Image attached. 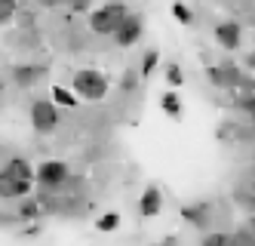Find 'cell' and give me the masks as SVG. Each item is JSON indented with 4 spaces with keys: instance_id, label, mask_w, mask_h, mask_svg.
<instances>
[{
    "instance_id": "cell-9",
    "label": "cell",
    "mask_w": 255,
    "mask_h": 246,
    "mask_svg": "<svg viewBox=\"0 0 255 246\" xmlns=\"http://www.w3.org/2000/svg\"><path fill=\"white\" fill-rule=\"evenodd\" d=\"M160 210H163V194H160V188H157V185L144 188V194L138 197V213H141L144 219H154V216H160Z\"/></svg>"
},
{
    "instance_id": "cell-10",
    "label": "cell",
    "mask_w": 255,
    "mask_h": 246,
    "mask_svg": "<svg viewBox=\"0 0 255 246\" xmlns=\"http://www.w3.org/2000/svg\"><path fill=\"white\" fill-rule=\"evenodd\" d=\"M43 74H46L43 65H19V68L12 71V80L19 83V86H34V83L43 77Z\"/></svg>"
},
{
    "instance_id": "cell-23",
    "label": "cell",
    "mask_w": 255,
    "mask_h": 246,
    "mask_svg": "<svg viewBox=\"0 0 255 246\" xmlns=\"http://www.w3.org/2000/svg\"><path fill=\"white\" fill-rule=\"evenodd\" d=\"M120 86H123V89H135V77H132V71H126V74H123Z\"/></svg>"
},
{
    "instance_id": "cell-22",
    "label": "cell",
    "mask_w": 255,
    "mask_h": 246,
    "mask_svg": "<svg viewBox=\"0 0 255 246\" xmlns=\"http://www.w3.org/2000/svg\"><path fill=\"white\" fill-rule=\"evenodd\" d=\"M65 3H71V9H74V12H83V9L93 6V0H65Z\"/></svg>"
},
{
    "instance_id": "cell-17",
    "label": "cell",
    "mask_w": 255,
    "mask_h": 246,
    "mask_svg": "<svg viewBox=\"0 0 255 246\" xmlns=\"http://www.w3.org/2000/svg\"><path fill=\"white\" fill-rule=\"evenodd\" d=\"M228 240H231V234L218 231V234H209V237H203V243H200V246H228Z\"/></svg>"
},
{
    "instance_id": "cell-26",
    "label": "cell",
    "mask_w": 255,
    "mask_h": 246,
    "mask_svg": "<svg viewBox=\"0 0 255 246\" xmlns=\"http://www.w3.org/2000/svg\"><path fill=\"white\" fill-rule=\"evenodd\" d=\"M0 92H3V77H0Z\"/></svg>"
},
{
    "instance_id": "cell-15",
    "label": "cell",
    "mask_w": 255,
    "mask_h": 246,
    "mask_svg": "<svg viewBox=\"0 0 255 246\" xmlns=\"http://www.w3.org/2000/svg\"><path fill=\"white\" fill-rule=\"evenodd\" d=\"M117 225H120V216H117V213H105V216L96 222V228H99V231H114Z\"/></svg>"
},
{
    "instance_id": "cell-8",
    "label": "cell",
    "mask_w": 255,
    "mask_h": 246,
    "mask_svg": "<svg viewBox=\"0 0 255 246\" xmlns=\"http://www.w3.org/2000/svg\"><path fill=\"white\" fill-rule=\"evenodd\" d=\"M240 37H243V31H240V25L237 22H218L215 25V40L222 43L225 49H240Z\"/></svg>"
},
{
    "instance_id": "cell-20",
    "label": "cell",
    "mask_w": 255,
    "mask_h": 246,
    "mask_svg": "<svg viewBox=\"0 0 255 246\" xmlns=\"http://www.w3.org/2000/svg\"><path fill=\"white\" fill-rule=\"evenodd\" d=\"M237 108H240V111H246V114L252 117V111H255V102H252V92H249V96H240V99H237Z\"/></svg>"
},
{
    "instance_id": "cell-25",
    "label": "cell",
    "mask_w": 255,
    "mask_h": 246,
    "mask_svg": "<svg viewBox=\"0 0 255 246\" xmlns=\"http://www.w3.org/2000/svg\"><path fill=\"white\" fill-rule=\"evenodd\" d=\"M157 246H172V240H163V243H157Z\"/></svg>"
},
{
    "instance_id": "cell-5",
    "label": "cell",
    "mask_w": 255,
    "mask_h": 246,
    "mask_svg": "<svg viewBox=\"0 0 255 246\" xmlns=\"http://www.w3.org/2000/svg\"><path fill=\"white\" fill-rule=\"evenodd\" d=\"M34 179H37L40 185H46V188H59V185H65L71 179V169L62 160H46V163H40L37 169H34Z\"/></svg>"
},
{
    "instance_id": "cell-2",
    "label": "cell",
    "mask_w": 255,
    "mask_h": 246,
    "mask_svg": "<svg viewBox=\"0 0 255 246\" xmlns=\"http://www.w3.org/2000/svg\"><path fill=\"white\" fill-rule=\"evenodd\" d=\"M126 15H129L126 3H105L102 9H96L93 15H89V28H93L96 34H114Z\"/></svg>"
},
{
    "instance_id": "cell-12",
    "label": "cell",
    "mask_w": 255,
    "mask_h": 246,
    "mask_svg": "<svg viewBox=\"0 0 255 246\" xmlns=\"http://www.w3.org/2000/svg\"><path fill=\"white\" fill-rule=\"evenodd\" d=\"M52 105H65V108H77V99L71 96L65 86H52Z\"/></svg>"
},
{
    "instance_id": "cell-3",
    "label": "cell",
    "mask_w": 255,
    "mask_h": 246,
    "mask_svg": "<svg viewBox=\"0 0 255 246\" xmlns=\"http://www.w3.org/2000/svg\"><path fill=\"white\" fill-rule=\"evenodd\" d=\"M74 89L80 92L83 99L99 102V99H105V92H108V77L102 71H96V68H83V71L74 74Z\"/></svg>"
},
{
    "instance_id": "cell-4",
    "label": "cell",
    "mask_w": 255,
    "mask_h": 246,
    "mask_svg": "<svg viewBox=\"0 0 255 246\" xmlns=\"http://www.w3.org/2000/svg\"><path fill=\"white\" fill-rule=\"evenodd\" d=\"M31 123H34V129H37L40 136H49V132L59 126V111H56V105H52L49 99L31 102Z\"/></svg>"
},
{
    "instance_id": "cell-16",
    "label": "cell",
    "mask_w": 255,
    "mask_h": 246,
    "mask_svg": "<svg viewBox=\"0 0 255 246\" xmlns=\"http://www.w3.org/2000/svg\"><path fill=\"white\" fill-rule=\"evenodd\" d=\"M228 246H252V228H243V231H237V234L228 240Z\"/></svg>"
},
{
    "instance_id": "cell-1",
    "label": "cell",
    "mask_w": 255,
    "mask_h": 246,
    "mask_svg": "<svg viewBox=\"0 0 255 246\" xmlns=\"http://www.w3.org/2000/svg\"><path fill=\"white\" fill-rule=\"evenodd\" d=\"M31 182H34V169L28 160L22 157H12L3 169H0V197L3 200H19L31 191Z\"/></svg>"
},
{
    "instance_id": "cell-11",
    "label": "cell",
    "mask_w": 255,
    "mask_h": 246,
    "mask_svg": "<svg viewBox=\"0 0 255 246\" xmlns=\"http://www.w3.org/2000/svg\"><path fill=\"white\" fill-rule=\"evenodd\" d=\"M160 108H163V114H169V117H181V99H178V92H166V96L160 99Z\"/></svg>"
},
{
    "instance_id": "cell-6",
    "label": "cell",
    "mask_w": 255,
    "mask_h": 246,
    "mask_svg": "<svg viewBox=\"0 0 255 246\" xmlns=\"http://www.w3.org/2000/svg\"><path fill=\"white\" fill-rule=\"evenodd\" d=\"M141 34H144V18H141V15H135V12H129L111 37H114L120 46H132V43H138V40H141Z\"/></svg>"
},
{
    "instance_id": "cell-19",
    "label": "cell",
    "mask_w": 255,
    "mask_h": 246,
    "mask_svg": "<svg viewBox=\"0 0 255 246\" xmlns=\"http://www.w3.org/2000/svg\"><path fill=\"white\" fill-rule=\"evenodd\" d=\"M166 80H169V86H181V80H185V74H181V68L175 62L166 68Z\"/></svg>"
},
{
    "instance_id": "cell-14",
    "label": "cell",
    "mask_w": 255,
    "mask_h": 246,
    "mask_svg": "<svg viewBox=\"0 0 255 246\" xmlns=\"http://www.w3.org/2000/svg\"><path fill=\"white\" fill-rule=\"evenodd\" d=\"M172 15L178 18L181 25H194V12H191L185 3H181V0H175V3H172Z\"/></svg>"
},
{
    "instance_id": "cell-18",
    "label": "cell",
    "mask_w": 255,
    "mask_h": 246,
    "mask_svg": "<svg viewBox=\"0 0 255 246\" xmlns=\"http://www.w3.org/2000/svg\"><path fill=\"white\" fill-rule=\"evenodd\" d=\"M15 12V0H0V25H6Z\"/></svg>"
},
{
    "instance_id": "cell-13",
    "label": "cell",
    "mask_w": 255,
    "mask_h": 246,
    "mask_svg": "<svg viewBox=\"0 0 255 246\" xmlns=\"http://www.w3.org/2000/svg\"><path fill=\"white\" fill-rule=\"evenodd\" d=\"M157 62H160V52H157V49H148V52H144V59H141V77H151L154 68H157Z\"/></svg>"
},
{
    "instance_id": "cell-7",
    "label": "cell",
    "mask_w": 255,
    "mask_h": 246,
    "mask_svg": "<svg viewBox=\"0 0 255 246\" xmlns=\"http://www.w3.org/2000/svg\"><path fill=\"white\" fill-rule=\"evenodd\" d=\"M181 219L191 222L194 228H209V225H212V203H209V200L188 203L185 210H181Z\"/></svg>"
},
{
    "instance_id": "cell-21",
    "label": "cell",
    "mask_w": 255,
    "mask_h": 246,
    "mask_svg": "<svg viewBox=\"0 0 255 246\" xmlns=\"http://www.w3.org/2000/svg\"><path fill=\"white\" fill-rule=\"evenodd\" d=\"M209 80H212L215 86H225V71H222V68H209Z\"/></svg>"
},
{
    "instance_id": "cell-24",
    "label": "cell",
    "mask_w": 255,
    "mask_h": 246,
    "mask_svg": "<svg viewBox=\"0 0 255 246\" xmlns=\"http://www.w3.org/2000/svg\"><path fill=\"white\" fill-rule=\"evenodd\" d=\"M37 3H40V6H46V9H56V6H62V3H65V0H37Z\"/></svg>"
}]
</instances>
